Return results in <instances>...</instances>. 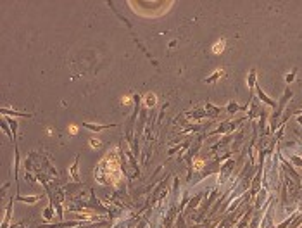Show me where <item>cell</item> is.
I'll list each match as a JSON object with an SVG mask.
<instances>
[{"mask_svg":"<svg viewBox=\"0 0 302 228\" xmlns=\"http://www.w3.org/2000/svg\"><path fill=\"white\" fill-rule=\"evenodd\" d=\"M285 81H286V83H290V81H293V73L286 74V76H285Z\"/></svg>","mask_w":302,"mask_h":228,"instance_id":"cell-7","label":"cell"},{"mask_svg":"<svg viewBox=\"0 0 302 228\" xmlns=\"http://www.w3.org/2000/svg\"><path fill=\"white\" fill-rule=\"evenodd\" d=\"M255 83V71H250V76H249V86L252 88Z\"/></svg>","mask_w":302,"mask_h":228,"instance_id":"cell-6","label":"cell"},{"mask_svg":"<svg viewBox=\"0 0 302 228\" xmlns=\"http://www.w3.org/2000/svg\"><path fill=\"white\" fill-rule=\"evenodd\" d=\"M259 97L266 102V104H269V106H275V100H271V99L266 95V93H262V90H261V88H259Z\"/></svg>","mask_w":302,"mask_h":228,"instance_id":"cell-4","label":"cell"},{"mask_svg":"<svg viewBox=\"0 0 302 228\" xmlns=\"http://www.w3.org/2000/svg\"><path fill=\"white\" fill-rule=\"evenodd\" d=\"M86 128H90V130H106L109 128V125H92V123H85Z\"/></svg>","mask_w":302,"mask_h":228,"instance_id":"cell-2","label":"cell"},{"mask_svg":"<svg viewBox=\"0 0 302 228\" xmlns=\"http://www.w3.org/2000/svg\"><path fill=\"white\" fill-rule=\"evenodd\" d=\"M92 147H99V145H100V142H95V140H92Z\"/></svg>","mask_w":302,"mask_h":228,"instance_id":"cell-9","label":"cell"},{"mask_svg":"<svg viewBox=\"0 0 302 228\" xmlns=\"http://www.w3.org/2000/svg\"><path fill=\"white\" fill-rule=\"evenodd\" d=\"M200 166H202V161H197V163H195V168H197V170H199V168H200Z\"/></svg>","mask_w":302,"mask_h":228,"instance_id":"cell-10","label":"cell"},{"mask_svg":"<svg viewBox=\"0 0 302 228\" xmlns=\"http://www.w3.org/2000/svg\"><path fill=\"white\" fill-rule=\"evenodd\" d=\"M224 40H221V42H217V43H214V47H212V52L214 54H221L223 50H224Z\"/></svg>","mask_w":302,"mask_h":228,"instance_id":"cell-1","label":"cell"},{"mask_svg":"<svg viewBox=\"0 0 302 228\" xmlns=\"http://www.w3.org/2000/svg\"><path fill=\"white\" fill-rule=\"evenodd\" d=\"M223 74H224V71H223V69H219V71H216V73H214V74H212V76H211V78H207V83H212V81H214V80H217V78H219V76H223Z\"/></svg>","mask_w":302,"mask_h":228,"instance_id":"cell-3","label":"cell"},{"mask_svg":"<svg viewBox=\"0 0 302 228\" xmlns=\"http://www.w3.org/2000/svg\"><path fill=\"white\" fill-rule=\"evenodd\" d=\"M145 102H147V106H154L155 95H154V93H147V95H145Z\"/></svg>","mask_w":302,"mask_h":228,"instance_id":"cell-5","label":"cell"},{"mask_svg":"<svg viewBox=\"0 0 302 228\" xmlns=\"http://www.w3.org/2000/svg\"><path fill=\"white\" fill-rule=\"evenodd\" d=\"M228 109H230V111H231V112H233V111H238L240 107H238V106H235V102H231V106H230Z\"/></svg>","mask_w":302,"mask_h":228,"instance_id":"cell-8","label":"cell"}]
</instances>
